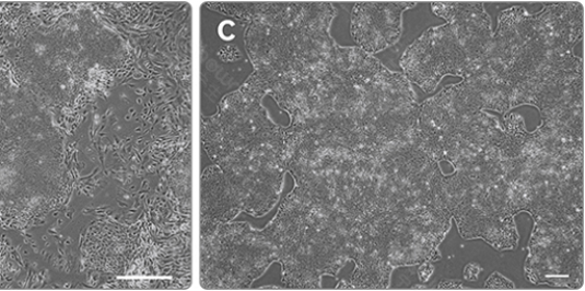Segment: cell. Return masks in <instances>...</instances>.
<instances>
[{
    "label": "cell",
    "mask_w": 585,
    "mask_h": 291,
    "mask_svg": "<svg viewBox=\"0 0 585 291\" xmlns=\"http://www.w3.org/2000/svg\"><path fill=\"white\" fill-rule=\"evenodd\" d=\"M122 58L119 37L86 9H17L0 23V62L61 125L106 88Z\"/></svg>",
    "instance_id": "6da1fadb"
},
{
    "label": "cell",
    "mask_w": 585,
    "mask_h": 291,
    "mask_svg": "<svg viewBox=\"0 0 585 291\" xmlns=\"http://www.w3.org/2000/svg\"><path fill=\"white\" fill-rule=\"evenodd\" d=\"M62 125L0 62V225L24 229L69 198Z\"/></svg>",
    "instance_id": "7a4b0ae2"
},
{
    "label": "cell",
    "mask_w": 585,
    "mask_h": 291,
    "mask_svg": "<svg viewBox=\"0 0 585 291\" xmlns=\"http://www.w3.org/2000/svg\"><path fill=\"white\" fill-rule=\"evenodd\" d=\"M432 11L447 20L429 30L405 51L400 66L405 77L425 93L442 79H464L485 65L493 40L492 21L481 3H434Z\"/></svg>",
    "instance_id": "3957f363"
},
{
    "label": "cell",
    "mask_w": 585,
    "mask_h": 291,
    "mask_svg": "<svg viewBox=\"0 0 585 291\" xmlns=\"http://www.w3.org/2000/svg\"><path fill=\"white\" fill-rule=\"evenodd\" d=\"M417 3H360L352 11L351 34L367 55H376L398 43L402 13Z\"/></svg>",
    "instance_id": "277c9868"
},
{
    "label": "cell",
    "mask_w": 585,
    "mask_h": 291,
    "mask_svg": "<svg viewBox=\"0 0 585 291\" xmlns=\"http://www.w3.org/2000/svg\"><path fill=\"white\" fill-rule=\"evenodd\" d=\"M485 288L490 289H515V284L499 272L493 273L487 281Z\"/></svg>",
    "instance_id": "5b68a950"
},
{
    "label": "cell",
    "mask_w": 585,
    "mask_h": 291,
    "mask_svg": "<svg viewBox=\"0 0 585 291\" xmlns=\"http://www.w3.org/2000/svg\"><path fill=\"white\" fill-rule=\"evenodd\" d=\"M419 279L422 283H426L432 276L435 273V266L432 264L431 260H425L421 263V267L419 268Z\"/></svg>",
    "instance_id": "8992f818"
},
{
    "label": "cell",
    "mask_w": 585,
    "mask_h": 291,
    "mask_svg": "<svg viewBox=\"0 0 585 291\" xmlns=\"http://www.w3.org/2000/svg\"><path fill=\"white\" fill-rule=\"evenodd\" d=\"M482 269L477 263H469L464 270V277L467 281H477Z\"/></svg>",
    "instance_id": "52a82bcc"
},
{
    "label": "cell",
    "mask_w": 585,
    "mask_h": 291,
    "mask_svg": "<svg viewBox=\"0 0 585 291\" xmlns=\"http://www.w3.org/2000/svg\"><path fill=\"white\" fill-rule=\"evenodd\" d=\"M441 289H464L461 280H443L438 286Z\"/></svg>",
    "instance_id": "ba28073f"
}]
</instances>
